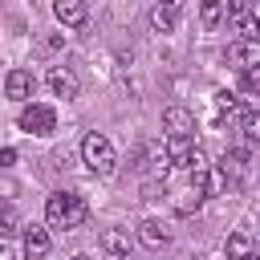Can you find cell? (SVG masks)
<instances>
[{"label": "cell", "mask_w": 260, "mask_h": 260, "mask_svg": "<svg viewBox=\"0 0 260 260\" xmlns=\"http://www.w3.org/2000/svg\"><path fill=\"white\" fill-rule=\"evenodd\" d=\"M20 130L24 134H53L57 130V110L53 106H45V102H24V110H20Z\"/></svg>", "instance_id": "cell-3"}, {"label": "cell", "mask_w": 260, "mask_h": 260, "mask_svg": "<svg viewBox=\"0 0 260 260\" xmlns=\"http://www.w3.org/2000/svg\"><path fill=\"white\" fill-rule=\"evenodd\" d=\"M228 61H232L240 73L256 69V65H260V37H236V41L228 45Z\"/></svg>", "instance_id": "cell-5"}, {"label": "cell", "mask_w": 260, "mask_h": 260, "mask_svg": "<svg viewBox=\"0 0 260 260\" xmlns=\"http://www.w3.org/2000/svg\"><path fill=\"white\" fill-rule=\"evenodd\" d=\"M24 256L28 260H45L49 256V232L45 228H28L24 232Z\"/></svg>", "instance_id": "cell-14"}, {"label": "cell", "mask_w": 260, "mask_h": 260, "mask_svg": "<svg viewBox=\"0 0 260 260\" xmlns=\"http://www.w3.org/2000/svg\"><path fill=\"white\" fill-rule=\"evenodd\" d=\"M215 110H219V114H236V110H240V98L223 89V93H215Z\"/></svg>", "instance_id": "cell-22"}, {"label": "cell", "mask_w": 260, "mask_h": 260, "mask_svg": "<svg viewBox=\"0 0 260 260\" xmlns=\"http://www.w3.org/2000/svg\"><path fill=\"white\" fill-rule=\"evenodd\" d=\"M73 260H93V256H85V252H81V256H73Z\"/></svg>", "instance_id": "cell-27"}, {"label": "cell", "mask_w": 260, "mask_h": 260, "mask_svg": "<svg viewBox=\"0 0 260 260\" xmlns=\"http://www.w3.org/2000/svg\"><path fill=\"white\" fill-rule=\"evenodd\" d=\"M85 215H89V207H85V199L73 195V191H57V195L45 199V219H49V228L73 232V228L85 223Z\"/></svg>", "instance_id": "cell-1"}, {"label": "cell", "mask_w": 260, "mask_h": 260, "mask_svg": "<svg viewBox=\"0 0 260 260\" xmlns=\"http://www.w3.org/2000/svg\"><path fill=\"white\" fill-rule=\"evenodd\" d=\"M207 167H211V162H207V150H203V146H195V150H191V158H187V171H191V175H203Z\"/></svg>", "instance_id": "cell-21"}, {"label": "cell", "mask_w": 260, "mask_h": 260, "mask_svg": "<svg viewBox=\"0 0 260 260\" xmlns=\"http://www.w3.org/2000/svg\"><path fill=\"white\" fill-rule=\"evenodd\" d=\"M81 158H85V167H89L93 175H110V171L118 167L114 142H110L106 134H98V130H89V134L81 138Z\"/></svg>", "instance_id": "cell-2"}, {"label": "cell", "mask_w": 260, "mask_h": 260, "mask_svg": "<svg viewBox=\"0 0 260 260\" xmlns=\"http://www.w3.org/2000/svg\"><path fill=\"white\" fill-rule=\"evenodd\" d=\"M53 16L65 28H81L89 20V8H85V0H53Z\"/></svg>", "instance_id": "cell-7"}, {"label": "cell", "mask_w": 260, "mask_h": 260, "mask_svg": "<svg viewBox=\"0 0 260 260\" xmlns=\"http://www.w3.org/2000/svg\"><path fill=\"white\" fill-rule=\"evenodd\" d=\"M162 126H167L171 134H195V114L183 110V106H167V110H162Z\"/></svg>", "instance_id": "cell-10"}, {"label": "cell", "mask_w": 260, "mask_h": 260, "mask_svg": "<svg viewBox=\"0 0 260 260\" xmlns=\"http://www.w3.org/2000/svg\"><path fill=\"white\" fill-rule=\"evenodd\" d=\"M175 24H179V4L158 0V4L150 8V28H154V32H175Z\"/></svg>", "instance_id": "cell-9"}, {"label": "cell", "mask_w": 260, "mask_h": 260, "mask_svg": "<svg viewBox=\"0 0 260 260\" xmlns=\"http://www.w3.org/2000/svg\"><path fill=\"white\" fill-rule=\"evenodd\" d=\"M240 130H244V138L256 146V142H260V110H244V118H240Z\"/></svg>", "instance_id": "cell-19"}, {"label": "cell", "mask_w": 260, "mask_h": 260, "mask_svg": "<svg viewBox=\"0 0 260 260\" xmlns=\"http://www.w3.org/2000/svg\"><path fill=\"white\" fill-rule=\"evenodd\" d=\"M49 89H53L57 98H65V102H69V98H77V93H81V81H77V73H73V69L53 65V69H49Z\"/></svg>", "instance_id": "cell-6"}, {"label": "cell", "mask_w": 260, "mask_h": 260, "mask_svg": "<svg viewBox=\"0 0 260 260\" xmlns=\"http://www.w3.org/2000/svg\"><path fill=\"white\" fill-rule=\"evenodd\" d=\"M256 248H260V232H256Z\"/></svg>", "instance_id": "cell-28"}, {"label": "cell", "mask_w": 260, "mask_h": 260, "mask_svg": "<svg viewBox=\"0 0 260 260\" xmlns=\"http://www.w3.org/2000/svg\"><path fill=\"white\" fill-rule=\"evenodd\" d=\"M16 228H20V219H16V211L4 203V207H0V240H4V236H12Z\"/></svg>", "instance_id": "cell-20"}, {"label": "cell", "mask_w": 260, "mask_h": 260, "mask_svg": "<svg viewBox=\"0 0 260 260\" xmlns=\"http://www.w3.org/2000/svg\"><path fill=\"white\" fill-rule=\"evenodd\" d=\"M138 240H142L146 248H162V244L171 240V232H167L158 219H142V223H138Z\"/></svg>", "instance_id": "cell-17"}, {"label": "cell", "mask_w": 260, "mask_h": 260, "mask_svg": "<svg viewBox=\"0 0 260 260\" xmlns=\"http://www.w3.org/2000/svg\"><path fill=\"white\" fill-rule=\"evenodd\" d=\"M244 167H248V154H244V150H228V154L219 158V171L228 175V183H232V187H240V179H244Z\"/></svg>", "instance_id": "cell-13"}, {"label": "cell", "mask_w": 260, "mask_h": 260, "mask_svg": "<svg viewBox=\"0 0 260 260\" xmlns=\"http://www.w3.org/2000/svg\"><path fill=\"white\" fill-rule=\"evenodd\" d=\"M98 244H102V252H110V256H118V260L130 256V236L118 232V228H106V232L98 236Z\"/></svg>", "instance_id": "cell-11"}, {"label": "cell", "mask_w": 260, "mask_h": 260, "mask_svg": "<svg viewBox=\"0 0 260 260\" xmlns=\"http://www.w3.org/2000/svg\"><path fill=\"white\" fill-rule=\"evenodd\" d=\"M171 4H179V0H171Z\"/></svg>", "instance_id": "cell-29"}, {"label": "cell", "mask_w": 260, "mask_h": 260, "mask_svg": "<svg viewBox=\"0 0 260 260\" xmlns=\"http://www.w3.org/2000/svg\"><path fill=\"white\" fill-rule=\"evenodd\" d=\"M167 171H171L167 146H150V150H146V175H150V179H167Z\"/></svg>", "instance_id": "cell-18"}, {"label": "cell", "mask_w": 260, "mask_h": 260, "mask_svg": "<svg viewBox=\"0 0 260 260\" xmlns=\"http://www.w3.org/2000/svg\"><path fill=\"white\" fill-rule=\"evenodd\" d=\"M223 252H228V260H248V256H256V244H252L248 232H232L228 244H223Z\"/></svg>", "instance_id": "cell-15"}, {"label": "cell", "mask_w": 260, "mask_h": 260, "mask_svg": "<svg viewBox=\"0 0 260 260\" xmlns=\"http://www.w3.org/2000/svg\"><path fill=\"white\" fill-rule=\"evenodd\" d=\"M207 199V171L203 175H191V183H183V187H175L171 191V207L179 211V215H191V211H199V203Z\"/></svg>", "instance_id": "cell-4"}, {"label": "cell", "mask_w": 260, "mask_h": 260, "mask_svg": "<svg viewBox=\"0 0 260 260\" xmlns=\"http://www.w3.org/2000/svg\"><path fill=\"white\" fill-rule=\"evenodd\" d=\"M12 162H16V150L12 146H0V171H8Z\"/></svg>", "instance_id": "cell-25"}, {"label": "cell", "mask_w": 260, "mask_h": 260, "mask_svg": "<svg viewBox=\"0 0 260 260\" xmlns=\"http://www.w3.org/2000/svg\"><path fill=\"white\" fill-rule=\"evenodd\" d=\"M228 20L248 24V0H228Z\"/></svg>", "instance_id": "cell-23"}, {"label": "cell", "mask_w": 260, "mask_h": 260, "mask_svg": "<svg viewBox=\"0 0 260 260\" xmlns=\"http://www.w3.org/2000/svg\"><path fill=\"white\" fill-rule=\"evenodd\" d=\"M32 73L28 69H8V77H4V93L12 98V102H28L32 98Z\"/></svg>", "instance_id": "cell-8"}, {"label": "cell", "mask_w": 260, "mask_h": 260, "mask_svg": "<svg viewBox=\"0 0 260 260\" xmlns=\"http://www.w3.org/2000/svg\"><path fill=\"white\" fill-rule=\"evenodd\" d=\"M16 191H20V187H16V179L0 175V199H4V203H12V199H16Z\"/></svg>", "instance_id": "cell-24"}, {"label": "cell", "mask_w": 260, "mask_h": 260, "mask_svg": "<svg viewBox=\"0 0 260 260\" xmlns=\"http://www.w3.org/2000/svg\"><path fill=\"white\" fill-rule=\"evenodd\" d=\"M228 16V0H199V24L203 28H219Z\"/></svg>", "instance_id": "cell-16"}, {"label": "cell", "mask_w": 260, "mask_h": 260, "mask_svg": "<svg viewBox=\"0 0 260 260\" xmlns=\"http://www.w3.org/2000/svg\"><path fill=\"white\" fill-rule=\"evenodd\" d=\"M191 150H195V142H191V134H171V138H167V158H171L175 167H187V158H191Z\"/></svg>", "instance_id": "cell-12"}, {"label": "cell", "mask_w": 260, "mask_h": 260, "mask_svg": "<svg viewBox=\"0 0 260 260\" xmlns=\"http://www.w3.org/2000/svg\"><path fill=\"white\" fill-rule=\"evenodd\" d=\"M0 260H12V252H8V244L0 240Z\"/></svg>", "instance_id": "cell-26"}]
</instances>
